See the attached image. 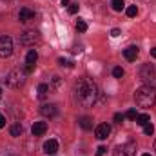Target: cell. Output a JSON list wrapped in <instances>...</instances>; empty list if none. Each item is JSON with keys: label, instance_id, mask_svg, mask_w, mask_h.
I'll return each mask as SVG.
<instances>
[{"label": "cell", "instance_id": "obj_33", "mask_svg": "<svg viewBox=\"0 0 156 156\" xmlns=\"http://www.w3.org/2000/svg\"><path fill=\"white\" fill-rule=\"evenodd\" d=\"M60 2H62L64 5H67V4H69V0H60Z\"/></svg>", "mask_w": 156, "mask_h": 156}, {"label": "cell", "instance_id": "obj_16", "mask_svg": "<svg viewBox=\"0 0 156 156\" xmlns=\"http://www.w3.org/2000/svg\"><path fill=\"white\" fill-rule=\"evenodd\" d=\"M37 93H38L40 100H45V98H47V94H49V85H47V83H40L38 89H37Z\"/></svg>", "mask_w": 156, "mask_h": 156}, {"label": "cell", "instance_id": "obj_36", "mask_svg": "<svg viewBox=\"0 0 156 156\" xmlns=\"http://www.w3.org/2000/svg\"><path fill=\"white\" fill-rule=\"evenodd\" d=\"M154 151H156V140H154Z\"/></svg>", "mask_w": 156, "mask_h": 156}, {"label": "cell", "instance_id": "obj_17", "mask_svg": "<svg viewBox=\"0 0 156 156\" xmlns=\"http://www.w3.org/2000/svg\"><path fill=\"white\" fill-rule=\"evenodd\" d=\"M22 131H24L22 123H13V125L9 127V134H11V136H15V138H16V136H20V134H22Z\"/></svg>", "mask_w": 156, "mask_h": 156}, {"label": "cell", "instance_id": "obj_1", "mask_svg": "<svg viewBox=\"0 0 156 156\" xmlns=\"http://www.w3.org/2000/svg\"><path fill=\"white\" fill-rule=\"evenodd\" d=\"M75 96H76V100L83 107L94 105V102L98 98V85H96V82L87 76L78 78V82L75 83Z\"/></svg>", "mask_w": 156, "mask_h": 156}, {"label": "cell", "instance_id": "obj_30", "mask_svg": "<svg viewBox=\"0 0 156 156\" xmlns=\"http://www.w3.org/2000/svg\"><path fill=\"white\" fill-rule=\"evenodd\" d=\"M4 125H5V116H4V115H0V129H2Z\"/></svg>", "mask_w": 156, "mask_h": 156}, {"label": "cell", "instance_id": "obj_23", "mask_svg": "<svg viewBox=\"0 0 156 156\" xmlns=\"http://www.w3.org/2000/svg\"><path fill=\"white\" fill-rule=\"evenodd\" d=\"M123 75H125V71H123L122 67H115V69H113V76L115 78H123Z\"/></svg>", "mask_w": 156, "mask_h": 156}, {"label": "cell", "instance_id": "obj_24", "mask_svg": "<svg viewBox=\"0 0 156 156\" xmlns=\"http://www.w3.org/2000/svg\"><path fill=\"white\" fill-rule=\"evenodd\" d=\"M136 116H138V113H136V109H129L127 113H125V118H129V120H136Z\"/></svg>", "mask_w": 156, "mask_h": 156}, {"label": "cell", "instance_id": "obj_13", "mask_svg": "<svg viewBox=\"0 0 156 156\" xmlns=\"http://www.w3.org/2000/svg\"><path fill=\"white\" fill-rule=\"evenodd\" d=\"M44 151L47 153V154H55L56 151H58V142L56 140H47L45 144H44Z\"/></svg>", "mask_w": 156, "mask_h": 156}, {"label": "cell", "instance_id": "obj_28", "mask_svg": "<svg viewBox=\"0 0 156 156\" xmlns=\"http://www.w3.org/2000/svg\"><path fill=\"white\" fill-rule=\"evenodd\" d=\"M105 151H107V149H105L104 145H100V147L96 149V156H104V154H105Z\"/></svg>", "mask_w": 156, "mask_h": 156}, {"label": "cell", "instance_id": "obj_31", "mask_svg": "<svg viewBox=\"0 0 156 156\" xmlns=\"http://www.w3.org/2000/svg\"><path fill=\"white\" fill-rule=\"evenodd\" d=\"M111 37H120V29H113L111 31Z\"/></svg>", "mask_w": 156, "mask_h": 156}, {"label": "cell", "instance_id": "obj_29", "mask_svg": "<svg viewBox=\"0 0 156 156\" xmlns=\"http://www.w3.org/2000/svg\"><path fill=\"white\" fill-rule=\"evenodd\" d=\"M0 156H16V154H13V151H9V149H4V151H0Z\"/></svg>", "mask_w": 156, "mask_h": 156}, {"label": "cell", "instance_id": "obj_5", "mask_svg": "<svg viewBox=\"0 0 156 156\" xmlns=\"http://www.w3.org/2000/svg\"><path fill=\"white\" fill-rule=\"evenodd\" d=\"M38 42H40L38 31H24V33L20 35V44H22V45L31 47V45H35V44H38Z\"/></svg>", "mask_w": 156, "mask_h": 156}, {"label": "cell", "instance_id": "obj_8", "mask_svg": "<svg viewBox=\"0 0 156 156\" xmlns=\"http://www.w3.org/2000/svg\"><path fill=\"white\" fill-rule=\"evenodd\" d=\"M109 134H111V125H109V123L104 122V123H98V125H96V129H94V136H96L98 140H105Z\"/></svg>", "mask_w": 156, "mask_h": 156}, {"label": "cell", "instance_id": "obj_4", "mask_svg": "<svg viewBox=\"0 0 156 156\" xmlns=\"http://www.w3.org/2000/svg\"><path fill=\"white\" fill-rule=\"evenodd\" d=\"M13 55V40L11 37H0V58H9Z\"/></svg>", "mask_w": 156, "mask_h": 156}, {"label": "cell", "instance_id": "obj_10", "mask_svg": "<svg viewBox=\"0 0 156 156\" xmlns=\"http://www.w3.org/2000/svg\"><path fill=\"white\" fill-rule=\"evenodd\" d=\"M40 115L45 118H55L58 115V107L55 105V104H44L42 107H40Z\"/></svg>", "mask_w": 156, "mask_h": 156}, {"label": "cell", "instance_id": "obj_25", "mask_svg": "<svg viewBox=\"0 0 156 156\" xmlns=\"http://www.w3.org/2000/svg\"><path fill=\"white\" fill-rule=\"evenodd\" d=\"M58 64H60L62 67H64V66H66V67H73V62H71V60H66V58H60Z\"/></svg>", "mask_w": 156, "mask_h": 156}, {"label": "cell", "instance_id": "obj_7", "mask_svg": "<svg viewBox=\"0 0 156 156\" xmlns=\"http://www.w3.org/2000/svg\"><path fill=\"white\" fill-rule=\"evenodd\" d=\"M37 60H38V53H37V49H29V53L26 55V66H24V71H26L27 75L35 71Z\"/></svg>", "mask_w": 156, "mask_h": 156}, {"label": "cell", "instance_id": "obj_34", "mask_svg": "<svg viewBox=\"0 0 156 156\" xmlns=\"http://www.w3.org/2000/svg\"><path fill=\"white\" fill-rule=\"evenodd\" d=\"M142 156H151V154H149V153H145V154H142Z\"/></svg>", "mask_w": 156, "mask_h": 156}, {"label": "cell", "instance_id": "obj_26", "mask_svg": "<svg viewBox=\"0 0 156 156\" xmlns=\"http://www.w3.org/2000/svg\"><path fill=\"white\" fill-rule=\"evenodd\" d=\"M67 11H69V15H76L78 13V4H71V5L67 7Z\"/></svg>", "mask_w": 156, "mask_h": 156}, {"label": "cell", "instance_id": "obj_3", "mask_svg": "<svg viewBox=\"0 0 156 156\" xmlns=\"http://www.w3.org/2000/svg\"><path fill=\"white\" fill-rule=\"evenodd\" d=\"M26 80H27V73L24 71V67H15V69H11L9 75H7V78H5V82H7V85H9L11 89H20V87L26 83Z\"/></svg>", "mask_w": 156, "mask_h": 156}, {"label": "cell", "instance_id": "obj_27", "mask_svg": "<svg viewBox=\"0 0 156 156\" xmlns=\"http://www.w3.org/2000/svg\"><path fill=\"white\" fill-rule=\"evenodd\" d=\"M123 120H125V115H122V113H116V115H115V122H118V123H122Z\"/></svg>", "mask_w": 156, "mask_h": 156}, {"label": "cell", "instance_id": "obj_12", "mask_svg": "<svg viewBox=\"0 0 156 156\" xmlns=\"http://www.w3.org/2000/svg\"><path fill=\"white\" fill-rule=\"evenodd\" d=\"M45 131H47V123L45 122H35L33 127H31L33 136H42V134H45Z\"/></svg>", "mask_w": 156, "mask_h": 156}, {"label": "cell", "instance_id": "obj_11", "mask_svg": "<svg viewBox=\"0 0 156 156\" xmlns=\"http://www.w3.org/2000/svg\"><path fill=\"white\" fill-rule=\"evenodd\" d=\"M138 47L136 45H129V47H125L123 49V56H125V60L127 62H134L136 60V56H138Z\"/></svg>", "mask_w": 156, "mask_h": 156}, {"label": "cell", "instance_id": "obj_19", "mask_svg": "<svg viewBox=\"0 0 156 156\" xmlns=\"http://www.w3.org/2000/svg\"><path fill=\"white\" fill-rule=\"evenodd\" d=\"M111 5H113V9H115V11H122V9L125 7L123 0H111Z\"/></svg>", "mask_w": 156, "mask_h": 156}, {"label": "cell", "instance_id": "obj_2", "mask_svg": "<svg viewBox=\"0 0 156 156\" xmlns=\"http://www.w3.org/2000/svg\"><path fill=\"white\" fill-rule=\"evenodd\" d=\"M134 102L138 107H144V109H149L156 104V87L154 85H142L136 89L134 93Z\"/></svg>", "mask_w": 156, "mask_h": 156}, {"label": "cell", "instance_id": "obj_18", "mask_svg": "<svg viewBox=\"0 0 156 156\" xmlns=\"http://www.w3.org/2000/svg\"><path fill=\"white\" fill-rule=\"evenodd\" d=\"M134 122H136L138 125H142V127H144L145 123H149V122H151V116H149L147 113H144V115H138V116H136V120H134Z\"/></svg>", "mask_w": 156, "mask_h": 156}, {"label": "cell", "instance_id": "obj_15", "mask_svg": "<svg viewBox=\"0 0 156 156\" xmlns=\"http://www.w3.org/2000/svg\"><path fill=\"white\" fill-rule=\"evenodd\" d=\"M153 75H154V67H153L151 64H145V66L142 67V78H144L145 82H149Z\"/></svg>", "mask_w": 156, "mask_h": 156}, {"label": "cell", "instance_id": "obj_6", "mask_svg": "<svg viewBox=\"0 0 156 156\" xmlns=\"http://www.w3.org/2000/svg\"><path fill=\"white\" fill-rule=\"evenodd\" d=\"M136 154V144L134 142H125L115 149V156H134Z\"/></svg>", "mask_w": 156, "mask_h": 156}, {"label": "cell", "instance_id": "obj_35", "mask_svg": "<svg viewBox=\"0 0 156 156\" xmlns=\"http://www.w3.org/2000/svg\"><path fill=\"white\" fill-rule=\"evenodd\" d=\"M0 98H2V89H0Z\"/></svg>", "mask_w": 156, "mask_h": 156}, {"label": "cell", "instance_id": "obj_20", "mask_svg": "<svg viewBox=\"0 0 156 156\" xmlns=\"http://www.w3.org/2000/svg\"><path fill=\"white\" fill-rule=\"evenodd\" d=\"M125 15H127V16H131V18H133V16H136V15H138V7H136V5H129V7L125 9Z\"/></svg>", "mask_w": 156, "mask_h": 156}, {"label": "cell", "instance_id": "obj_14", "mask_svg": "<svg viewBox=\"0 0 156 156\" xmlns=\"http://www.w3.org/2000/svg\"><path fill=\"white\" fill-rule=\"evenodd\" d=\"M78 125H80L83 131H91V129H93V118L80 116V118H78Z\"/></svg>", "mask_w": 156, "mask_h": 156}, {"label": "cell", "instance_id": "obj_9", "mask_svg": "<svg viewBox=\"0 0 156 156\" xmlns=\"http://www.w3.org/2000/svg\"><path fill=\"white\" fill-rule=\"evenodd\" d=\"M35 16H37V13H35L33 9H29V7H22V9L18 11V20H20L22 24H27V22L35 20Z\"/></svg>", "mask_w": 156, "mask_h": 156}, {"label": "cell", "instance_id": "obj_21", "mask_svg": "<svg viewBox=\"0 0 156 156\" xmlns=\"http://www.w3.org/2000/svg\"><path fill=\"white\" fill-rule=\"evenodd\" d=\"M76 31L78 33H85V31H87V24H85L83 20H78L76 22Z\"/></svg>", "mask_w": 156, "mask_h": 156}, {"label": "cell", "instance_id": "obj_22", "mask_svg": "<svg viewBox=\"0 0 156 156\" xmlns=\"http://www.w3.org/2000/svg\"><path fill=\"white\" fill-rule=\"evenodd\" d=\"M144 133H145L147 136H153V133H154V127H153V123H151V122L144 125Z\"/></svg>", "mask_w": 156, "mask_h": 156}, {"label": "cell", "instance_id": "obj_32", "mask_svg": "<svg viewBox=\"0 0 156 156\" xmlns=\"http://www.w3.org/2000/svg\"><path fill=\"white\" fill-rule=\"evenodd\" d=\"M151 56H153V58H156V47H153V49H151Z\"/></svg>", "mask_w": 156, "mask_h": 156}]
</instances>
